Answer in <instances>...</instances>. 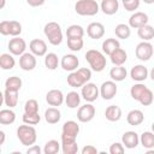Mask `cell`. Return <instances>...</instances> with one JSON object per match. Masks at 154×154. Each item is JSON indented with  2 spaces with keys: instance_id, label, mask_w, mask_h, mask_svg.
I'll return each mask as SVG.
<instances>
[{
  "instance_id": "6da1fadb",
  "label": "cell",
  "mask_w": 154,
  "mask_h": 154,
  "mask_svg": "<svg viewBox=\"0 0 154 154\" xmlns=\"http://www.w3.org/2000/svg\"><path fill=\"white\" fill-rule=\"evenodd\" d=\"M17 138L19 140V142L23 146L30 147V146L35 144V142L37 140V132L34 126L24 123V125H19L17 128Z\"/></svg>"
},
{
  "instance_id": "7a4b0ae2",
  "label": "cell",
  "mask_w": 154,
  "mask_h": 154,
  "mask_svg": "<svg viewBox=\"0 0 154 154\" xmlns=\"http://www.w3.org/2000/svg\"><path fill=\"white\" fill-rule=\"evenodd\" d=\"M85 60L88 61L89 66L95 72H101L106 67V57L103 52L97 49H89L85 53Z\"/></svg>"
},
{
  "instance_id": "3957f363",
  "label": "cell",
  "mask_w": 154,
  "mask_h": 154,
  "mask_svg": "<svg viewBox=\"0 0 154 154\" xmlns=\"http://www.w3.org/2000/svg\"><path fill=\"white\" fill-rule=\"evenodd\" d=\"M43 34L52 46H59L63 42L61 26L57 22H48L43 28Z\"/></svg>"
},
{
  "instance_id": "277c9868",
  "label": "cell",
  "mask_w": 154,
  "mask_h": 154,
  "mask_svg": "<svg viewBox=\"0 0 154 154\" xmlns=\"http://www.w3.org/2000/svg\"><path fill=\"white\" fill-rule=\"evenodd\" d=\"M75 11L79 16L91 17L99 13L100 5L96 0H77L75 4Z\"/></svg>"
},
{
  "instance_id": "5b68a950",
  "label": "cell",
  "mask_w": 154,
  "mask_h": 154,
  "mask_svg": "<svg viewBox=\"0 0 154 154\" xmlns=\"http://www.w3.org/2000/svg\"><path fill=\"white\" fill-rule=\"evenodd\" d=\"M153 53L154 48L149 41H142L135 48V55L141 61H148L153 57Z\"/></svg>"
},
{
  "instance_id": "8992f818",
  "label": "cell",
  "mask_w": 154,
  "mask_h": 154,
  "mask_svg": "<svg viewBox=\"0 0 154 154\" xmlns=\"http://www.w3.org/2000/svg\"><path fill=\"white\" fill-rule=\"evenodd\" d=\"M100 95V89L96 87L95 83L88 82L82 87L81 90V96L87 101V102H94Z\"/></svg>"
},
{
  "instance_id": "52a82bcc",
  "label": "cell",
  "mask_w": 154,
  "mask_h": 154,
  "mask_svg": "<svg viewBox=\"0 0 154 154\" xmlns=\"http://www.w3.org/2000/svg\"><path fill=\"white\" fill-rule=\"evenodd\" d=\"M95 107L91 105V102H88L83 106H81L77 111V119L81 123H89L94 119L95 117Z\"/></svg>"
},
{
  "instance_id": "ba28073f",
  "label": "cell",
  "mask_w": 154,
  "mask_h": 154,
  "mask_svg": "<svg viewBox=\"0 0 154 154\" xmlns=\"http://www.w3.org/2000/svg\"><path fill=\"white\" fill-rule=\"evenodd\" d=\"M8 51L11 54L13 55H22L25 53V49H26V42L24 41V38H20L19 36H16L13 38H11L8 41Z\"/></svg>"
},
{
  "instance_id": "9c48e42d",
  "label": "cell",
  "mask_w": 154,
  "mask_h": 154,
  "mask_svg": "<svg viewBox=\"0 0 154 154\" xmlns=\"http://www.w3.org/2000/svg\"><path fill=\"white\" fill-rule=\"evenodd\" d=\"M118 91V87L114 81H106L100 87V96L103 100H112Z\"/></svg>"
},
{
  "instance_id": "30bf717a",
  "label": "cell",
  "mask_w": 154,
  "mask_h": 154,
  "mask_svg": "<svg viewBox=\"0 0 154 154\" xmlns=\"http://www.w3.org/2000/svg\"><path fill=\"white\" fill-rule=\"evenodd\" d=\"M79 132V125L75 120H67L61 128V138H77Z\"/></svg>"
},
{
  "instance_id": "8fae6325",
  "label": "cell",
  "mask_w": 154,
  "mask_h": 154,
  "mask_svg": "<svg viewBox=\"0 0 154 154\" xmlns=\"http://www.w3.org/2000/svg\"><path fill=\"white\" fill-rule=\"evenodd\" d=\"M19 67L23 71H32L36 67V55L31 52L22 54L19 57Z\"/></svg>"
},
{
  "instance_id": "7c38bea8",
  "label": "cell",
  "mask_w": 154,
  "mask_h": 154,
  "mask_svg": "<svg viewBox=\"0 0 154 154\" xmlns=\"http://www.w3.org/2000/svg\"><path fill=\"white\" fill-rule=\"evenodd\" d=\"M46 101H47V103L49 106L59 107L65 101V96H64V94H63V91L60 89H51L46 94Z\"/></svg>"
},
{
  "instance_id": "4fadbf2b",
  "label": "cell",
  "mask_w": 154,
  "mask_h": 154,
  "mask_svg": "<svg viewBox=\"0 0 154 154\" xmlns=\"http://www.w3.org/2000/svg\"><path fill=\"white\" fill-rule=\"evenodd\" d=\"M79 65V60L75 54H65L60 60V66L64 71H76Z\"/></svg>"
},
{
  "instance_id": "5bb4252c",
  "label": "cell",
  "mask_w": 154,
  "mask_h": 154,
  "mask_svg": "<svg viewBox=\"0 0 154 154\" xmlns=\"http://www.w3.org/2000/svg\"><path fill=\"white\" fill-rule=\"evenodd\" d=\"M148 69L142 65V64H137L135 66H132V69L130 70V77L132 81L135 82H143L148 78Z\"/></svg>"
},
{
  "instance_id": "9a60e30c",
  "label": "cell",
  "mask_w": 154,
  "mask_h": 154,
  "mask_svg": "<svg viewBox=\"0 0 154 154\" xmlns=\"http://www.w3.org/2000/svg\"><path fill=\"white\" fill-rule=\"evenodd\" d=\"M122 143L128 149H134L140 144V136L135 131H125L122 136Z\"/></svg>"
},
{
  "instance_id": "2e32d148",
  "label": "cell",
  "mask_w": 154,
  "mask_h": 154,
  "mask_svg": "<svg viewBox=\"0 0 154 154\" xmlns=\"http://www.w3.org/2000/svg\"><path fill=\"white\" fill-rule=\"evenodd\" d=\"M148 14L144 13V12H135L130 16L129 18V25L130 28H134V29H138L146 24H148Z\"/></svg>"
},
{
  "instance_id": "e0dca14e",
  "label": "cell",
  "mask_w": 154,
  "mask_h": 154,
  "mask_svg": "<svg viewBox=\"0 0 154 154\" xmlns=\"http://www.w3.org/2000/svg\"><path fill=\"white\" fill-rule=\"evenodd\" d=\"M29 49L36 57H43L47 54V43L41 38H34L29 43Z\"/></svg>"
},
{
  "instance_id": "ac0fdd59",
  "label": "cell",
  "mask_w": 154,
  "mask_h": 154,
  "mask_svg": "<svg viewBox=\"0 0 154 154\" xmlns=\"http://www.w3.org/2000/svg\"><path fill=\"white\" fill-rule=\"evenodd\" d=\"M87 35L93 40H99L105 35V26L99 22H93L87 26Z\"/></svg>"
},
{
  "instance_id": "d6986e66",
  "label": "cell",
  "mask_w": 154,
  "mask_h": 154,
  "mask_svg": "<svg viewBox=\"0 0 154 154\" xmlns=\"http://www.w3.org/2000/svg\"><path fill=\"white\" fill-rule=\"evenodd\" d=\"M100 10L107 16L116 14L119 10V1L118 0H101Z\"/></svg>"
},
{
  "instance_id": "ffe728a7",
  "label": "cell",
  "mask_w": 154,
  "mask_h": 154,
  "mask_svg": "<svg viewBox=\"0 0 154 154\" xmlns=\"http://www.w3.org/2000/svg\"><path fill=\"white\" fill-rule=\"evenodd\" d=\"M85 83H88L84 77L81 75V72L78 70L76 71H72L69 76H67V84L72 88H79V87H83Z\"/></svg>"
},
{
  "instance_id": "44dd1931",
  "label": "cell",
  "mask_w": 154,
  "mask_h": 154,
  "mask_svg": "<svg viewBox=\"0 0 154 154\" xmlns=\"http://www.w3.org/2000/svg\"><path fill=\"white\" fill-rule=\"evenodd\" d=\"M61 152L64 154H76L78 152L76 138H61Z\"/></svg>"
},
{
  "instance_id": "7402d4cb",
  "label": "cell",
  "mask_w": 154,
  "mask_h": 154,
  "mask_svg": "<svg viewBox=\"0 0 154 154\" xmlns=\"http://www.w3.org/2000/svg\"><path fill=\"white\" fill-rule=\"evenodd\" d=\"M143 120H144V116L141 109H131L126 116L128 124L132 125V126H137V125L142 124Z\"/></svg>"
},
{
  "instance_id": "603a6c76",
  "label": "cell",
  "mask_w": 154,
  "mask_h": 154,
  "mask_svg": "<svg viewBox=\"0 0 154 154\" xmlns=\"http://www.w3.org/2000/svg\"><path fill=\"white\" fill-rule=\"evenodd\" d=\"M109 59H111V63L113 65L119 66V65L125 64V61L128 60V54H126V52L123 48L119 47L114 52H112V54L109 55Z\"/></svg>"
},
{
  "instance_id": "cb8c5ba5",
  "label": "cell",
  "mask_w": 154,
  "mask_h": 154,
  "mask_svg": "<svg viewBox=\"0 0 154 154\" xmlns=\"http://www.w3.org/2000/svg\"><path fill=\"white\" fill-rule=\"evenodd\" d=\"M126 76H128V71L123 65H119V66L114 65V67L109 70V77L114 82H122L126 78Z\"/></svg>"
},
{
  "instance_id": "d4e9b609",
  "label": "cell",
  "mask_w": 154,
  "mask_h": 154,
  "mask_svg": "<svg viewBox=\"0 0 154 154\" xmlns=\"http://www.w3.org/2000/svg\"><path fill=\"white\" fill-rule=\"evenodd\" d=\"M105 117L108 122H118L122 118V108L117 105H111L106 108Z\"/></svg>"
},
{
  "instance_id": "484cf974",
  "label": "cell",
  "mask_w": 154,
  "mask_h": 154,
  "mask_svg": "<svg viewBox=\"0 0 154 154\" xmlns=\"http://www.w3.org/2000/svg\"><path fill=\"white\" fill-rule=\"evenodd\" d=\"M61 118V112L57 107H48L45 111V120L48 124H57Z\"/></svg>"
},
{
  "instance_id": "4316f807",
  "label": "cell",
  "mask_w": 154,
  "mask_h": 154,
  "mask_svg": "<svg viewBox=\"0 0 154 154\" xmlns=\"http://www.w3.org/2000/svg\"><path fill=\"white\" fill-rule=\"evenodd\" d=\"M4 102L8 108H13L17 106L18 103V91L14 90H10V89H5L4 91Z\"/></svg>"
},
{
  "instance_id": "83f0119b",
  "label": "cell",
  "mask_w": 154,
  "mask_h": 154,
  "mask_svg": "<svg viewBox=\"0 0 154 154\" xmlns=\"http://www.w3.org/2000/svg\"><path fill=\"white\" fill-rule=\"evenodd\" d=\"M120 47V43L117 38H106L103 42H102V52L103 54L106 55H111L112 52H114L117 48Z\"/></svg>"
},
{
  "instance_id": "f1b7e54d",
  "label": "cell",
  "mask_w": 154,
  "mask_h": 154,
  "mask_svg": "<svg viewBox=\"0 0 154 154\" xmlns=\"http://www.w3.org/2000/svg\"><path fill=\"white\" fill-rule=\"evenodd\" d=\"M16 65V60L13 58V54L11 53H2L0 55V66L2 70H12Z\"/></svg>"
},
{
  "instance_id": "f546056e",
  "label": "cell",
  "mask_w": 154,
  "mask_h": 154,
  "mask_svg": "<svg viewBox=\"0 0 154 154\" xmlns=\"http://www.w3.org/2000/svg\"><path fill=\"white\" fill-rule=\"evenodd\" d=\"M65 103L69 108H77L81 103V95L75 90L69 91L65 96Z\"/></svg>"
},
{
  "instance_id": "4dcf8cb0",
  "label": "cell",
  "mask_w": 154,
  "mask_h": 154,
  "mask_svg": "<svg viewBox=\"0 0 154 154\" xmlns=\"http://www.w3.org/2000/svg\"><path fill=\"white\" fill-rule=\"evenodd\" d=\"M14 120H16V113L11 108H5L0 111V124L1 125L13 124Z\"/></svg>"
},
{
  "instance_id": "1f68e13d",
  "label": "cell",
  "mask_w": 154,
  "mask_h": 154,
  "mask_svg": "<svg viewBox=\"0 0 154 154\" xmlns=\"http://www.w3.org/2000/svg\"><path fill=\"white\" fill-rule=\"evenodd\" d=\"M137 35L142 41H150L154 38V28L149 24H146L137 29Z\"/></svg>"
},
{
  "instance_id": "d6a6232c",
  "label": "cell",
  "mask_w": 154,
  "mask_h": 154,
  "mask_svg": "<svg viewBox=\"0 0 154 154\" xmlns=\"http://www.w3.org/2000/svg\"><path fill=\"white\" fill-rule=\"evenodd\" d=\"M140 143L146 149L154 148V132L153 131H143L140 136Z\"/></svg>"
},
{
  "instance_id": "836d02e7",
  "label": "cell",
  "mask_w": 154,
  "mask_h": 154,
  "mask_svg": "<svg viewBox=\"0 0 154 154\" xmlns=\"http://www.w3.org/2000/svg\"><path fill=\"white\" fill-rule=\"evenodd\" d=\"M114 34L118 38H122V40H126L130 37L131 35V28L130 25L128 24H124V23H120L118 25H116L114 28Z\"/></svg>"
},
{
  "instance_id": "e575fe53",
  "label": "cell",
  "mask_w": 154,
  "mask_h": 154,
  "mask_svg": "<svg viewBox=\"0 0 154 154\" xmlns=\"http://www.w3.org/2000/svg\"><path fill=\"white\" fill-rule=\"evenodd\" d=\"M22 79L18 76H11L5 81V89H10V90H14V91H19L22 88Z\"/></svg>"
},
{
  "instance_id": "d590c367",
  "label": "cell",
  "mask_w": 154,
  "mask_h": 154,
  "mask_svg": "<svg viewBox=\"0 0 154 154\" xmlns=\"http://www.w3.org/2000/svg\"><path fill=\"white\" fill-rule=\"evenodd\" d=\"M65 34H66L67 38H71V37H83L84 36V29H83V26H81L78 24H72V25L67 26Z\"/></svg>"
},
{
  "instance_id": "8d00e7d4",
  "label": "cell",
  "mask_w": 154,
  "mask_h": 154,
  "mask_svg": "<svg viewBox=\"0 0 154 154\" xmlns=\"http://www.w3.org/2000/svg\"><path fill=\"white\" fill-rule=\"evenodd\" d=\"M59 65V58L55 53H47L45 55V66L48 70H55Z\"/></svg>"
},
{
  "instance_id": "74e56055",
  "label": "cell",
  "mask_w": 154,
  "mask_h": 154,
  "mask_svg": "<svg viewBox=\"0 0 154 154\" xmlns=\"http://www.w3.org/2000/svg\"><path fill=\"white\" fill-rule=\"evenodd\" d=\"M61 143H59L57 140H49L46 142L43 147V153L45 154H57L60 150Z\"/></svg>"
},
{
  "instance_id": "f35d334b",
  "label": "cell",
  "mask_w": 154,
  "mask_h": 154,
  "mask_svg": "<svg viewBox=\"0 0 154 154\" xmlns=\"http://www.w3.org/2000/svg\"><path fill=\"white\" fill-rule=\"evenodd\" d=\"M83 37H71L67 38V47L71 52H79L83 48Z\"/></svg>"
},
{
  "instance_id": "ab89813d",
  "label": "cell",
  "mask_w": 154,
  "mask_h": 154,
  "mask_svg": "<svg viewBox=\"0 0 154 154\" xmlns=\"http://www.w3.org/2000/svg\"><path fill=\"white\" fill-rule=\"evenodd\" d=\"M146 89H147V87H146L144 84H142L141 82H137V83H135V84L131 87V89H130V95H131V97H132L135 101H138L140 96L142 95V93H143Z\"/></svg>"
},
{
  "instance_id": "60d3db41",
  "label": "cell",
  "mask_w": 154,
  "mask_h": 154,
  "mask_svg": "<svg viewBox=\"0 0 154 154\" xmlns=\"http://www.w3.org/2000/svg\"><path fill=\"white\" fill-rule=\"evenodd\" d=\"M153 101H154V94H153V91L149 88H147L142 93V95L140 96V99H138V102L142 106H149V105L153 103Z\"/></svg>"
},
{
  "instance_id": "b9f144b4",
  "label": "cell",
  "mask_w": 154,
  "mask_h": 154,
  "mask_svg": "<svg viewBox=\"0 0 154 154\" xmlns=\"http://www.w3.org/2000/svg\"><path fill=\"white\" fill-rule=\"evenodd\" d=\"M22 120H23V123H25V124L36 125V124L40 123L41 117H40L38 113H25V112H24V114H23V117H22Z\"/></svg>"
},
{
  "instance_id": "7bdbcfd3",
  "label": "cell",
  "mask_w": 154,
  "mask_h": 154,
  "mask_svg": "<svg viewBox=\"0 0 154 154\" xmlns=\"http://www.w3.org/2000/svg\"><path fill=\"white\" fill-rule=\"evenodd\" d=\"M25 113H38V102L35 99H30L24 103Z\"/></svg>"
},
{
  "instance_id": "ee69618b",
  "label": "cell",
  "mask_w": 154,
  "mask_h": 154,
  "mask_svg": "<svg viewBox=\"0 0 154 154\" xmlns=\"http://www.w3.org/2000/svg\"><path fill=\"white\" fill-rule=\"evenodd\" d=\"M22 32V24L17 20H10V35L16 37Z\"/></svg>"
},
{
  "instance_id": "f6af8a7d",
  "label": "cell",
  "mask_w": 154,
  "mask_h": 154,
  "mask_svg": "<svg viewBox=\"0 0 154 154\" xmlns=\"http://www.w3.org/2000/svg\"><path fill=\"white\" fill-rule=\"evenodd\" d=\"M140 4H141V0H128V1L123 2V6L126 11L134 12L135 10H137L140 7Z\"/></svg>"
},
{
  "instance_id": "bcb514c9",
  "label": "cell",
  "mask_w": 154,
  "mask_h": 154,
  "mask_svg": "<svg viewBox=\"0 0 154 154\" xmlns=\"http://www.w3.org/2000/svg\"><path fill=\"white\" fill-rule=\"evenodd\" d=\"M125 152V147L120 142H114L109 146V153L111 154H123Z\"/></svg>"
},
{
  "instance_id": "7dc6e473",
  "label": "cell",
  "mask_w": 154,
  "mask_h": 154,
  "mask_svg": "<svg viewBox=\"0 0 154 154\" xmlns=\"http://www.w3.org/2000/svg\"><path fill=\"white\" fill-rule=\"evenodd\" d=\"M0 34L4 36L10 35V20H2L0 23Z\"/></svg>"
},
{
  "instance_id": "c3c4849f",
  "label": "cell",
  "mask_w": 154,
  "mask_h": 154,
  "mask_svg": "<svg viewBox=\"0 0 154 154\" xmlns=\"http://www.w3.org/2000/svg\"><path fill=\"white\" fill-rule=\"evenodd\" d=\"M81 153H82V154H97L99 150H97V148H96L95 146H93V144H87V146H84V147L82 148Z\"/></svg>"
},
{
  "instance_id": "681fc988",
  "label": "cell",
  "mask_w": 154,
  "mask_h": 154,
  "mask_svg": "<svg viewBox=\"0 0 154 154\" xmlns=\"http://www.w3.org/2000/svg\"><path fill=\"white\" fill-rule=\"evenodd\" d=\"M43 150L38 147V146H35V144H32V146H30L29 148H28V150H26V154H41Z\"/></svg>"
},
{
  "instance_id": "f907efd6",
  "label": "cell",
  "mask_w": 154,
  "mask_h": 154,
  "mask_svg": "<svg viewBox=\"0 0 154 154\" xmlns=\"http://www.w3.org/2000/svg\"><path fill=\"white\" fill-rule=\"evenodd\" d=\"M26 2L31 7H40L46 2V0H26Z\"/></svg>"
},
{
  "instance_id": "816d5d0a",
  "label": "cell",
  "mask_w": 154,
  "mask_h": 154,
  "mask_svg": "<svg viewBox=\"0 0 154 154\" xmlns=\"http://www.w3.org/2000/svg\"><path fill=\"white\" fill-rule=\"evenodd\" d=\"M5 138H6V135H5V132L1 130V131H0V146H2V144L5 143Z\"/></svg>"
},
{
  "instance_id": "f5cc1de1",
  "label": "cell",
  "mask_w": 154,
  "mask_h": 154,
  "mask_svg": "<svg viewBox=\"0 0 154 154\" xmlns=\"http://www.w3.org/2000/svg\"><path fill=\"white\" fill-rule=\"evenodd\" d=\"M149 77H150V78H152V81L154 82V67L150 70V72H149Z\"/></svg>"
},
{
  "instance_id": "db71d44e",
  "label": "cell",
  "mask_w": 154,
  "mask_h": 154,
  "mask_svg": "<svg viewBox=\"0 0 154 154\" xmlns=\"http://www.w3.org/2000/svg\"><path fill=\"white\" fill-rule=\"evenodd\" d=\"M144 4H148V5H150V4H154V0H142Z\"/></svg>"
},
{
  "instance_id": "11a10c76",
  "label": "cell",
  "mask_w": 154,
  "mask_h": 154,
  "mask_svg": "<svg viewBox=\"0 0 154 154\" xmlns=\"http://www.w3.org/2000/svg\"><path fill=\"white\" fill-rule=\"evenodd\" d=\"M5 1H6V0H1V5H0V8H4V7H5Z\"/></svg>"
},
{
  "instance_id": "9f6ffc18",
  "label": "cell",
  "mask_w": 154,
  "mask_h": 154,
  "mask_svg": "<svg viewBox=\"0 0 154 154\" xmlns=\"http://www.w3.org/2000/svg\"><path fill=\"white\" fill-rule=\"evenodd\" d=\"M152 131H153V132H154V122H153V123H152Z\"/></svg>"
},
{
  "instance_id": "6f0895ef",
  "label": "cell",
  "mask_w": 154,
  "mask_h": 154,
  "mask_svg": "<svg viewBox=\"0 0 154 154\" xmlns=\"http://www.w3.org/2000/svg\"><path fill=\"white\" fill-rule=\"evenodd\" d=\"M125 1H128V0H122V2H125Z\"/></svg>"
}]
</instances>
